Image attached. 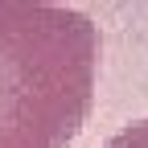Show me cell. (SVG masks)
<instances>
[{
    "label": "cell",
    "instance_id": "6da1fadb",
    "mask_svg": "<svg viewBox=\"0 0 148 148\" xmlns=\"http://www.w3.org/2000/svg\"><path fill=\"white\" fill-rule=\"evenodd\" d=\"M99 25L49 0H0V148H70L95 103Z\"/></svg>",
    "mask_w": 148,
    "mask_h": 148
},
{
    "label": "cell",
    "instance_id": "7a4b0ae2",
    "mask_svg": "<svg viewBox=\"0 0 148 148\" xmlns=\"http://www.w3.org/2000/svg\"><path fill=\"white\" fill-rule=\"evenodd\" d=\"M103 148H148V119H140V123H127V127H119L115 136H111Z\"/></svg>",
    "mask_w": 148,
    "mask_h": 148
}]
</instances>
